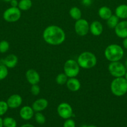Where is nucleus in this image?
I'll return each mask as SVG.
<instances>
[{"label": "nucleus", "instance_id": "f257e3e1", "mask_svg": "<svg viewBox=\"0 0 127 127\" xmlns=\"http://www.w3.org/2000/svg\"><path fill=\"white\" fill-rule=\"evenodd\" d=\"M42 37L47 44L56 46L63 43L66 36L64 31L61 27L51 25L44 30Z\"/></svg>", "mask_w": 127, "mask_h": 127}, {"label": "nucleus", "instance_id": "f03ea898", "mask_svg": "<svg viewBox=\"0 0 127 127\" xmlns=\"http://www.w3.org/2000/svg\"><path fill=\"white\" fill-rule=\"evenodd\" d=\"M105 57L110 62H118L124 56V50L120 45L112 43L106 47L104 51Z\"/></svg>", "mask_w": 127, "mask_h": 127}, {"label": "nucleus", "instance_id": "7ed1b4c3", "mask_svg": "<svg viewBox=\"0 0 127 127\" xmlns=\"http://www.w3.org/2000/svg\"><path fill=\"white\" fill-rule=\"evenodd\" d=\"M77 62L80 67L88 69L95 66L97 63L96 56L92 52H83L78 55Z\"/></svg>", "mask_w": 127, "mask_h": 127}, {"label": "nucleus", "instance_id": "20e7f679", "mask_svg": "<svg viewBox=\"0 0 127 127\" xmlns=\"http://www.w3.org/2000/svg\"><path fill=\"white\" fill-rule=\"evenodd\" d=\"M112 94L117 97H121L127 93V81L124 77L115 78L110 84Z\"/></svg>", "mask_w": 127, "mask_h": 127}, {"label": "nucleus", "instance_id": "39448f33", "mask_svg": "<svg viewBox=\"0 0 127 127\" xmlns=\"http://www.w3.org/2000/svg\"><path fill=\"white\" fill-rule=\"evenodd\" d=\"M80 69L77 61L73 59L67 60L64 64V72L68 78H76L79 74Z\"/></svg>", "mask_w": 127, "mask_h": 127}, {"label": "nucleus", "instance_id": "423d86ee", "mask_svg": "<svg viewBox=\"0 0 127 127\" xmlns=\"http://www.w3.org/2000/svg\"><path fill=\"white\" fill-rule=\"evenodd\" d=\"M108 69L111 75L114 78L123 77L127 70L125 64L120 61L110 62L108 64Z\"/></svg>", "mask_w": 127, "mask_h": 127}, {"label": "nucleus", "instance_id": "0eeeda50", "mask_svg": "<svg viewBox=\"0 0 127 127\" xmlns=\"http://www.w3.org/2000/svg\"><path fill=\"white\" fill-rule=\"evenodd\" d=\"M2 17L4 21L8 22L18 21L21 17V11L17 7H10L3 12Z\"/></svg>", "mask_w": 127, "mask_h": 127}, {"label": "nucleus", "instance_id": "6e6552de", "mask_svg": "<svg viewBox=\"0 0 127 127\" xmlns=\"http://www.w3.org/2000/svg\"><path fill=\"white\" fill-rule=\"evenodd\" d=\"M75 33L78 35L83 37L85 36L90 32V24L85 19H80L75 21L74 25Z\"/></svg>", "mask_w": 127, "mask_h": 127}, {"label": "nucleus", "instance_id": "1a4fd4ad", "mask_svg": "<svg viewBox=\"0 0 127 127\" xmlns=\"http://www.w3.org/2000/svg\"><path fill=\"white\" fill-rule=\"evenodd\" d=\"M57 112L59 117L62 119H70L73 115V109L71 105L67 102H62L58 105Z\"/></svg>", "mask_w": 127, "mask_h": 127}, {"label": "nucleus", "instance_id": "9d476101", "mask_svg": "<svg viewBox=\"0 0 127 127\" xmlns=\"http://www.w3.org/2000/svg\"><path fill=\"white\" fill-rule=\"evenodd\" d=\"M116 35L121 38H125L127 37V21H120L115 28L114 29Z\"/></svg>", "mask_w": 127, "mask_h": 127}, {"label": "nucleus", "instance_id": "9b49d317", "mask_svg": "<svg viewBox=\"0 0 127 127\" xmlns=\"http://www.w3.org/2000/svg\"><path fill=\"white\" fill-rule=\"evenodd\" d=\"M18 63V58L14 54H10L4 58L0 60V64L6 66L7 68H14Z\"/></svg>", "mask_w": 127, "mask_h": 127}, {"label": "nucleus", "instance_id": "f8f14e48", "mask_svg": "<svg viewBox=\"0 0 127 127\" xmlns=\"http://www.w3.org/2000/svg\"><path fill=\"white\" fill-rule=\"evenodd\" d=\"M6 102L10 109H17L22 104V98L19 94H12L9 97Z\"/></svg>", "mask_w": 127, "mask_h": 127}, {"label": "nucleus", "instance_id": "ddd939ff", "mask_svg": "<svg viewBox=\"0 0 127 127\" xmlns=\"http://www.w3.org/2000/svg\"><path fill=\"white\" fill-rule=\"evenodd\" d=\"M26 78L27 82L31 85L38 84L41 79L38 72L34 69H29L26 72Z\"/></svg>", "mask_w": 127, "mask_h": 127}, {"label": "nucleus", "instance_id": "4468645a", "mask_svg": "<svg viewBox=\"0 0 127 127\" xmlns=\"http://www.w3.org/2000/svg\"><path fill=\"white\" fill-rule=\"evenodd\" d=\"M49 105V102L47 99L44 98H40L37 99L33 102L32 105V108L34 112H42L47 109Z\"/></svg>", "mask_w": 127, "mask_h": 127}, {"label": "nucleus", "instance_id": "2eb2a0df", "mask_svg": "<svg viewBox=\"0 0 127 127\" xmlns=\"http://www.w3.org/2000/svg\"><path fill=\"white\" fill-rule=\"evenodd\" d=\"M19 115L23 120H29L33 118L34 115V110H33L32 107L25 105L20 109Z\"/></svg>", "mask_w": 127, "mask_h": 127}, {"label": "nucleus", "instance_id": "dca6fc26", "mask_svg": "<svg viewBox=\"0 0 127 127\" xmlns=\"http://www.w3.org/2000/svg\"><path fill=\"white\" fill-rule=\"evenodd\" d=\"M90 32L93 35L100 36L103 32V26L100 21H93L90 24Z\"/></svg>", "mask_w": 127, "mask_h": 127}, {"label": "nucleus", "instance_id": "f3484780", "mask_svg": "<svg viewBox=\"0 0 127 127\" xmlns=\"http://www.w3.org/2000/svg\"><path fill=\"white\" fill-rule=\"evenodd\" d=\"M66 86L68 90L72 92H77L80 89L81 84L80 81L76 78H68Z\"/></svg>", "mask_w": 127, "mask_h": 127}, {"label": "nucleus", "instance_id": "a211bd4d", "mask_svg": "<svg viewBox=\"0 0 127 127\" xmlns=\"http://www.w3.org/2000/svg\"><path fill=\"white\" fill-rule=\"evenodd\" d=\"M115 15L119 19H127V4H120L115 9Z\"/></svg>", "mask_w": 127, "mask_h": 127}, {"label": "nucleus", "instance_id": "6ab92c4d", "mask_svg": "<svg viewBox=\"0 0 127 127\" xmlns=\"http://www.w3.org/2000/svg\"><path fill=\"white\" fill-rule=\"evenodd\" d=\"M98 14L102 19L107 21L112 15V11L111 9L107 6H102L98 9Z\"/></svg>", "mask_w": 127, "mask_h": 127}, {"label": "nucleus", "instance_id": "aec40b11", "mask_svg": "<svg viewBox=\"0 0 127 127\" xmlns=\"http://www.w3.org/2000/svg\"><path fill=\"white\" fill-rule=\"evenodd\" d=\"M69 14L70 17L75 21L82 18V11L77 6H73L71 7L69 11Z\"/></svg>", "mask_w": 127, "mask_h": 127}, {"label": "nucleus", "instance_id": "412c9836", "mask_svg": "<svg viewBox=\"0 0 127 127\" xmlns=\"http://www.w3.org/2000/svg\"><path fill=\"white\" fill-rule=\"evenodd\" d=\"M32 6V2L31 0H20L19 1L18 8L21 11H28Z\"/></svg>", "mask_w": 127, "mask_h": 127}, {"label": "nucleus", "instance_id": "4be33fe9", "mask_svg": "<svg viewBox=\"0 0 127 127\" xmlns=\"http://www.w3.org/2000/svg\"><path fill=\"white\" fill-rule=\"evenodd\" d=\"M120 19L116 16L115 14L113 15L110 17L109 19L107 20V24L108 26V27L110 29H114L115 28L116 26H117V24H118Z\"/></svg>", "mask_w": 127, "mask_h": 127}, {"label": "nucleus", "instance_id": "5701e85b", "mask_svg": "<svg viewBox=\"0 0 127 127\" xmlns=\"http://www.w3.org/2000/svg\"><path fill=\"white\" fill-rule=\"evenodd\" d=\"M4 127H16L17 122L14 118L7 117L3 119Z\"/></svg>", "mask_w": 127, "mask_h": 127}, {"label": "nucleus", "instance_id": "b1692460", "mask_svg": "<svg viewBox=\"0 0 127 127\" xmlns=\"http://www.w3.org/2000/svg\"><path fill=\"white\" fill-rule=\"evenodd\" d=\"M68 78L64 73H62L59 74L56 78V83L59 85H64L66 84Z\"/></svg>", "mask_w": 127, "mask_h": 127}, {"label": "nucleus", "instance_id": "393cba45", "mask_svg": "<svg viewBox=\"0 0 127 127\" xmlns=\"http://www.w3.org/2000/svg\"><path fill=\"white\" fill-rule=\"evenodd\" d=\"M34 119L36 122L40 125L44 124L46 122V117L41 112H36V114H34Z\"/></svg>", "mask_w": 127, "mask_h": 127}, {"label": "nucleus", "instance_id": "a878e982", "mask_svg": "<svg viewBox=\"0 0 127 127\" xmlns=\"http://www.w3.org/2000/svg\"><path fill=\"white\" fill-rule=\"evenodd\" d=\"M8 68L6 66L0 64V81H2L6 78L8 75Z\"/></svg>", "mask_w": 127, "mask_h": 127}, {"label": "nucleus", "instance_id": "bb28decb", "mask_svg": "<svg viewBox=\"0 0 127 127\" xmlns=\"http://www.w3.org/2000/svg\"><path fill=\"white\" fill-rule=\"evenodd\" d=\"M9 49V43L6 40L0 42V53H4Z\"/></svg>", "mask_w": 127, "mask_h": 127}, {"label": "nucleus", "instance_id": "cd10ccee", "mask_svg": "<svg viewBox=\"0 0 127 127\" xmlns=\"http://www.w3.org/2000/svg\"><path fill=\"white\" fill-rule=\"evenodd\" d=\"M9 107L7 102L4 100H0V117L4 115L8 110Z\"/></svg>", "mask_w": 127, "mask_h": 127}, {"label": "nucleus", "instance_id": "c85d7f7f", "mask_svg": "<svg viewBox=\"0 0 127 127\" xmlns=\"http://www.w3.org/2000/svg\"><path fill=\"white\" fill-rule=\"evenodd\" d=\"M41 92V88L38 84L31 85V93L33 95H38Z\"/></svg>", "mask_w": 127, "mask_h": 127}, {"label": "nucleus", "instance_id": "c756f323", "mask_svg": "<svg viewBox=\"0 0 127 127\" xmlns=\"http://www.w3.org/2000/svg\"><path fill=\"white\" fill-rule=\"evenodd\" d=\"M63 127H75V122L71 119H66L64 123Z\"/></svg>", "mask_w": 127, "mask_h": 127}, {"label": "nucleus", "instance_id": "7c9ffc66", "mask_svg": "<svg viewBox=\"0 0 127 127\" xmlns=\"http://www.w3.org/2000/svg\"><path fill=\"white\" fill-rule=\"evenodd\" d=\"M10 4L11 7H18L19 1L17 0H11L10 1Z\"/></svg>", "mask_w": 127, "mask_h": 127}, {"label": "nucleus", "instance_id": "2f4dec72", "mask_svg": "<svg viewBox=\"0 0 127 127\" xmlns=\"http://www.w3.org/2000/svg\"><path fill=\"white\" fill-rule=\"evenodd\" d=\"M82 2L84 6H89L92 4V0H82Z\"/></svg>", "mask_w": 127, "mask_h": 127}, {"label": "nucleus", "instance_id": "473e14b6", "mask_svg": "<svg viewBox=\"0 0 127 127\" xmlns=\"http://www.w3.org/2000/svg\"><path fill=\"white\" fill-rule=\"evenodd\" d=\"M122 45H123V47L125 49L127 50V38H123V42H122Z\"/></svg>", "mask_w": 127, "mask_h": 127}, {"label": "nucleus", "instance_id": "72a5a7b5", "mask_svg": "<svg viewBox=\"0 0 127 127\" xmlns=\"http://www.w3.org/2000/svg\"><path fill=\"white\" fill-rule=\"evenodd\" d=\"M21 127H35L34 125H32V124H24V125H21Z\"/></svg>", "mask_w": 127, "mask_h": 127}, {"label": "nucleus", "instance_id": "f704fd0d", "mask_svg": "<svg viewBox=\"0 0 127 127\" xmlns=\"http://www.w3.org/2000/svg\"><path fill=\"white\" fill-rule=\"evenodd\" d=\"M0 127H3V119L0 117Z\"/></svg>", "mask_w": 127, "mask_h": 127}, {"label": "nucleus", "instance_id": "c9c22d12", "mask_svg": "<svg viewBox=\"0 0 127 127\" xmlns=\"http://www.w3.org/2000/svg\"><path fill=\"white\" fill-rule=\"evenodd\" d=\"M82 127H97L95 126V125H88V126H87V125H84V126H83Z\"/></svg>", "mask_w": 127, "mask_h": 127}, {"label": "nucleus", "instance_id": "e433bc0d", "mask_svg": "<svg viewBox=\"0 0 127 127\" xmlns=\"http://www.w3.org/2000/svg\"><path fill=\"white\" fill-rule=\"evenodd\" d=\"M124 77L126 79V80L127 81V71H126V73H125V75H124Z\"/></svg>", "mask_w": 127, "mask_h": 127}, {"label": "nucleus", "instance_id": "4c0bfd02", "mask_svg": "<svg viewBox=\"0 0 127 127\" xmlns=\"http://www.w3.org/2000/svg\"><path fill=\"white\" fill-rule=\"evenodd\" d=\"M124 64H125V66L126 68H127V59L126 60H125V63H124Z\"/></svg>", "mask_w": 127, "mask_h": 127}, {"label": "nucleus", "instance_id": "58836bf2", "mask_svg": "<svg viewBox=\"0 0 127 127\" xmlns=\"http://www.w3.org/2000/svg\"><path fill=\"white\" fill-rule=\"evenodd\" d=\"M3 1H4V2H9L11 0H3Z\"/></svg>", "mask_w": 127, "mask_h": 127}]
</instances>
